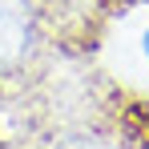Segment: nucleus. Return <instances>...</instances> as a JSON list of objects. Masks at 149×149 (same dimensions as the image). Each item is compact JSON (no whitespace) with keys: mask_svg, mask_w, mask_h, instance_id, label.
<instances>
[{"mask_svg":"<svg viewBox=\"0 0 149 149\" xmlns=\"http://www.w3.org/2000/svg\"><path fill=\"white\" fill-rule=\"evenodd\" d=\"M97 20V0H0V85L77 61Z\"/></svg>","mask_w":149,"mask_h":149,"instance_id":"obj_1","label":"nucleus"}]
</instances>
